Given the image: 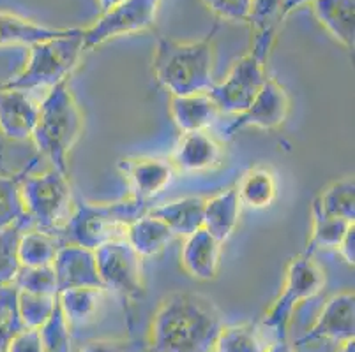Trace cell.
<instances>
[{"mask_svg":"<svg viewBox=\"0 0 355 352\" xmlns=\"http://www.w3.org/2000/svg\"><path fill=\"white\" fill-rule=\"evenodd\" d=\"M266 352H295V349H293V345L290 344L288 338H285V340L269 342Z\"/></svg>","mask_w":355,"mask_h":352,"instance_id":"obj_41","label":"cell"},{"mask_svg":"<svg viewBox=\"0 0 355 352\" xmlns=\"http://www.w3.org/2000/svg\"><path fill=\"white\" fill-rule=\"evenodd\" d=\"M31 225V219L25 215L9 228L0 231V286L15 282V277L20 270L18 261V241L21 232Z\"/></svg>","mask_w":355,"mask_h":352,"instance_id":"obj_31","label":"cell"},{"mask_svg":"<svg viewBox=\"0 0 355 352\" xmlns=\"http://www.w3.org/2000/svg\"><path fill=\"white\" fill-rule=\"evenodd\" d=\"M338 254H340L341 259L348 264V266H354L355 259V225L352 224L348 228V231L345 232L343 240L340 241V245L336 247Z\"/></svg>","mask_w":355,"mask_h":352,"instance_id":"obj_40","label":"cell"},{"mask_svg":"<svg viewBox=\"0 0 355 352\" xmlns=\"http://www.w3.org/2000/svg\"><path fill=\"white\" fill-rule=\"evenodd\" d=\"M168 111L180 132L207 131L219 115L214 101L207 92L189 95H170Z\"/></svg>","mask_w":355,"mask_h":352,"instance_id":"obj_18","label":"cell"},{"mask_svg":"<svg viewBox=\"0 0 355 352\" xmlns=\"http://www.w3.org/2000/svg\"><path fill=\"white\" fill-rule=\"evenodd\" d=\"M223 314L207 296L172 293L157 306L148 329V352H212Z\"/></svg>","mask_w":355,"mask_h":352,"instance_id":"obj_1","label":"cell"},{"mask_svg":"<svg viewBox=\"0 0 355 352\" xmlns=\"http://www.w3.org/2000/svg\"><path fill=\"white\" fill-rule=\"evenodd\" d=\"M20 190L31 224L41 231L59 232L71 213V185L67 174L55 167L43 174H27Z\"/></svg>","mask_w":355,"mask_h":352,"instance_id":"obj_9","label":"cell"},{"mask_svg":"<svg viewBox=\"0 0 355 352\" xmlns=\"http://www.w3.org/2000/svg\"><path fill=\"white\" fill-rule=\"evenodd\" d=\"M267 335L258 322L223 326L212 352H266Z\"/></svg>","mask_w":355,"mask_h":352,"instance_id":"obj_28","label":"cell"},{"mask_svg":"<svg viewBox=\"0 0 355 352\" xmlns=\"http://www.w3.org/2000/svg\"><path fill=\"white\" fill-rule=\"evenodd\" d=\"M15 286L25 293L59 296V286L53 266H20L15 277Z\"/></svg>","mask_w":355,"mask_h":352,"instance_id":"obj_34","label":"cell"},{"mask_svg":"<svg viewBox=\"0 0 355 352\" xmlns=\"http://www.w3.org/2000/svg\"><path fill=\"white\" fill-rule=\"evenodd\" d=\"M212 28L200 41H173L161 37L153 58L157 85L170 95L209 92L214 85V35Z\"/></svg>","mask_w":355,"mask_h":352,"instance_id":"obj_2","label":"cell"},{"mask_svg":"<svg viewBox=\"0 0 355 352\" xmlns=\"http://www.w3.org/2000/svg\"><path fill=\"white\" fill-rule=\"evenodd\" d=\"M336 352H355V344H354V338L348 342H345V344L340 345V349Z\"/></svg>","mask_w":355,"mask_h":352,"instance_id":"obj_44","label":"cell"},{"mask_svg":"<svg viewBox=\"0 0 355 352\" xmlns=\"http://www.w3.org/2000/svg\"><path fill=\"white\" fill-rule=\"evenodd\" d=\"M82 30L83 28H69L67 34L60 37L41 41L28 48L24 69L0 83V86L31 92L37 89H53L55 85L67 82L85 51Z\"/></svg>","mask_w":355,"mask_h":352,"instance_id":"obj_5","label":"cell"},{"mask_svg":"<svg viewBox=\"0 0 355 352\" xmlns=\"http://www.w3.org/2000/svg\"><path fill=\"white\" fill-rule=\"evenodd\" d=\"M324 286V268L315 261V252L306 248L302 254L293 257L286 266L283 290L267 310L266 317L258 322L267 338H270V342L288 338V326L295 306L315 298Z\"/></svg>","mask_w":355,"mask_h":352,"instance_id":"obj_7","label":"cell"},{"mask_svg":"<svg viewBox=\"0 0 355 352\" xmlns=\"http://www.w3.org/2000/svg\"><path fill=\"white\" fill-rule=\"evenodd\" d=\"M43 331L37 328H24L11 338L4 352H43Z\"/></svg>","mask_w":355,"mask_h":352,"instance_id":"obj_38","label":"cell"},{"mask_svg":"<svg viewBox=\"0 0 355 352\" xmlns=\"http://www.w3.org/2000/svg\"><path fill=\"white\" fill-rule=\"evenodd\" d=\"M286 0H251V15L248 24L254 32L276 27L283 19V9Z\"/></svg>","mask_w":355,"mask_h":352,"instance_id":"obj_36","label":"cell"},{"mask_svg":"<svg viewBox=\"0 0 355 352\" xmlns=\"http://www.w3.org/2000/svg\"><path fill=\"white\" fill-rule=\"evenodd\" d=\"M159 11V0H122L101 12L94 25L82 30L83 48L94 50L121 35L138 34L154 27Z\"/></svg>","mask_w":355,"mask_h":352,"instance_id":"obj_10","label":"cell"},{"mask_svg":"<svg viewBox=\"0 0 355 352\" xmlns=\"http://www.w3.org/2000/svg\"><path fill=\"white\" fill-rule=\"evenodd\" d=\"M133 345L125 340H92L83 345L80 352H131Z\"/></svg>","mask_w":355,"mask_h":352,"instance_id":"obj_39","label":"cell"},{"mask_svg":"<svg viewBox=\"0 0 355 352\" xmlns=\"http://www.w3.org/2000/svg\"><path fill=\"white\" fill-rule=\"evenodd\" d=\"M148 210L150 203L138 201L133 196L110 203L82 201L74 206L57 234L62 243L96 250L108 241L124 238L128 225L145 215Z\"/></svg>","mask_w":355,"mask_h":352,"instance_id":"obj_4","label":"cell"},{"mask_svg":"<svg viewBox=\"0 0 355 352\" xmlns=\"http://www.w3.org/2000/svg\"><path fill=\"white\" fill-rule=\"evenodd\" d=\"M173 238L175 237L170 231V228L148 212L131 222L124 232V240L131 245V248L141 259L157 256L159 252H163L168 247V243Z\"/></svg>","mask_w":355,"mask_h":352,"instance_id":"obj_24","label":"cell"},{"mask_svg":"<svg viewBox=\"0 0 355 352\" xmlns=\"http://www.w3.org/2000/svg\"><path fill=\"white\" fill-rule=\"evenodd\" d=\"M320 210L331 217L354 222L355 219V183L354 176L336 180L329 183L315 198Z\"/></svg>","mask_w":355,"mask_h":352,"instance_id":"obj_29","label":"cell"},{"mask_svg":"<svg viewBox=\"0 0 355 352\" xmlns=\"http://www.w3.org/2000/svg\"><path fill=\"white\" fill-rule=\"evenodd\" d=\"M354 222L343 219H336L320 210V206L313 201L311 205V238H309L308 250L316 252L318 248H336L343 240L345 232Z\"/></svg>","mask_w":355,"mask_h":352,"instance_id":"obj_30","label":"cell"},{"mask_svg":"<svg viewBox=\"0 0 355 352\" xmlns=\"http://www.w3.org/2000/svg\"><path fill=\"white\" fill-rule=\"evenodd\" d=\"M223 243H219L211 232L198 229L184 238L180 250V266L189 277L202 282L214 280L221 266Z\"/></svg>","mask_w":355,"mask_h":352,"instance_id":"obj_16","label":"cell"},{"mask_svg":"<svg viewBox=\"0 0 355 352\" xmlns=\"http://www.w3.org/2000/svg\"><path fill=\"white\" fill-rule=\"evenodd\" d=\"M223 147L207 131L184 132L173 147L170 163L182 173H207L223 164Z\"/></svg>","mask_w":355,"mask_h":352,"instance_id":"obj_14","label":"cell"},{"mask_svg":"<svg viewBox=\"0 0 355 352\" xmlns=\"http://www.w3.org/2000/svg\"><path fill=\"white\" fill-rule=\"evenodd\" d=\"M203 6L219 19L232 24H248L251 15V0H202Z\"/></svg>","mask_w":355,"mask_h":352,"instance_id":"obj_37","label":"cell"},{"mask_svg":"<svg viewBox=\"0 0 355 352\" xmlns=\"http://www.w3.org/2000/svg\"><path fill=\"white\" fill-rule=\"evenodd\" d=\"M37 164V157L20 171L12 174H0V231L15 224L16 221L24 219L25 213L24 201H21V182Z\"/></svg>","mask_w":355,"mask_h":352,"instance_id":"obj_27","label":"cell"},{"mask_svg":"<svg viewBox=\"0 0 355 352\" xmlns=\"http://www.w3.org/2000/svg\"><path fill=\"white\" fill-rule=\"evenodd\" d=\"M60 290L73 287H101L96 252L80 245L64 243L51 263Z\"/></svg>","mask_w":355,"mask_h":352,"instance_id":"obj_15","label":"cell"},{"mask_svg":"<svg viewBox=\"0 0 355 352\" xmlns=\"http://www.w3.org/2000/svg\"><path fill=\"white\" fill-rule=\"evenodd\" d=\"M62 245L57 232L25 229L18 241L20 266H50Z\"/></svg>","mask_w":355,"mask_h":352,"instance_id":"obj_26","label":"cell"},{"mask_svg":"<svg viewBox=\"0 0 355 352\" xmlns=\"http://www.w3.org/2000/svg\"><path fill=\"white\" fill-rule=\"evenodd\" d=\"M69 28H53L35 24L15 12L0 11V48L11 46H34L41 41L60 37L67 34Z\"/></svg>","mask_w":355,"mask_h":352,"instance_id":"obj_23","label":"cell"},{"mask_svg":"<svg viewBox=\"0 0 355 352\" xmlns=\"http://www.w3.org/2000/svg\"><path fill=\"white\" fill-rule=\"evenodd\" d=\"M290 93L276 77H267L260 92L253 99L248 109L235 115V120L225 129V134L234 136L244 129L274 131L285 125L290 115Z\"/></svg>","mask_w":355,"mask_h":352,"instance_id":"obj_11","label":"cell"},{"mask_svg":"<svg viewBox=\"0 0 355 352\" xmlns=\"http://www.w3.org/2000/svg\"><path fill=\"white\" fill-rule=\"evenodd\" d=\"M83 113L67 82L55 85L37 106L31 140L51 167L69 173V154L83 134Z\"/></svg>","mask_w":355,"mask_h":352,"instance_id":"obj_3","label":"cell"},{"mask_svg":"<svg viewBox=\"0 0 355 352\" xmlns=\"http://www.w3.org/2000/svg\"><path fill=\"white\" fill-rule=\"evenodd\" d=\"M311 2L313 0H286L285 9H283V18H286V16H288L292 11H295L297 8H301V6H306V4H311Z\"/></svg>","mask_w":355,"mask_h":352,"instance_id":"obj_42","label":"cell"},{"mask_svg":"<svg viewBox=\"0 0 355 352\" xmlns=\"http://www.w3.org/2000/svg\"><path fill=\"white\" fill-rule=\"evenodd\" d=\"M59 303V296L55 295H34L18 289V312L24 322V328L41 329L50 317Z\"/></svg>","mask_w":355,"mask_h":352,"instance_id":"obj_32","label":"cell"},{"mask_svg":"<svg viewBox=\"0 0 355 352\" xmlns=\"http://www.w3.org/2000/svg\"><path fill=\"white\" fill-rule=\"evenodd\" d=\"M235 190L241 205L253 210H266L272 206L277 198V176L272 167L260 164L244 173Z\"/></svg>","mask_w":355,"mask_h":352,"instance_id":"obj_25","label":"cell"},{"mask_svg":"<svg viewBox=\"0 0 355 352\" xmlns=\"http://www.w3.org/2000/svg\"><path fill=\"white\" fill-rule=\"evenodd\" d=\"M43 331L44 349L43 352H71V329L67 328L62 314H60L59 303L55 308L50 321L41 328Z\"/></svg>","mask_w":355,"mask_h":352,"instance_id":"obj_35","label":"cell"},{"mask_svg":"<svg viewBox=\"0 0 355 352\" xmlns=\"http://www.w3.org/2000/svg\"><path fill=\"white\" fill-rule=\"evenodd\" d=\"M94 252L103 289L121 302L131 326V306L145 296L141 257L124 238L108 241Z\"/></svg>","mask_w":355,"mask_h":352,"instance_id":"obj_8","label":"cell"},{"mask_svg":"<svg viewBox=\"0 0 355 352\" xmlns=\"http://www.w3.org/2000/svg\"><path fill=\"white\" fill-rule=\"evenodd\" d=\"M2 155H4V143H0V160H2Z\"/></svg>","mask_w":355,"mask_h":352,"instance_id":"obj_45","label":"cell"},{"mask_svg":"<svg viewBox=\"0 0 355 352\" xmlns=\"http://www.w3.org/2000/svg\"><path fill=\"white\" fill-rule=\"evenodd\" d=\"M119 171L128 182L129 196L144 203H153L175 176L170 159L161 157H125L119 160Z\"/></svg>","mask_w":355,"mask_h":352,"instance_id":"obj_13","label":"cell"},{"mask_svg":"<svg viewBox=\"0 0 355 352\" xmlns=\"http://www.w3.org/2000/svg\"><path fill=\"white\" fill-rule=\"evenodd\" d=\"M205 199L200 196H188L161 206H150L148 213L163 221L173 232V237H189L203 228Z\"/></svg>","mask_w":355,"mask_h":352,"instance_id":"obj_22","label":"cell"},{"mask_svg":"<svg viewBox=\"0 0 355 352\" xmlns=\"http://www.w3.org/2000/svg\"><path fill=\"white\" fill-rule=\"evenodd\" d=\"M24 329L18 312V287L12 284L0 286V352H4L11 338Z\"/></svg>","mask_w":355,"mask_h":352,"instance_id":"obj_33","label":"cell"},{"mask_svg":"<svg viewBox=\"0 0 355 352\" xmlns=\"http://www.w3.org/2000/svg\"><path fill=\"white\" fill-rule=\"evenodd\" d=\"M311 11L322 27L348 51L355 46V0H313Z\"/></svg>","mask_w":355,"mask_h":352,"instance_id":"obj_20","label":"cell"},{"mask_svg":"<svg viewBox=\"0 0 355 352\" xmlns=\"http://www.w3.org/2000/svg\"><path fill=\"white\" fill-rule=\"evenodd\" d=\"M276 41V27L254 32L250 51L232 66L225 80L214 83L209 95L219 113L239 115L253 102L263 83L267 82V60Z\"/></svg>","mask_w":355,"mask_h":352,"instance_id":"obj_6","label":"cell"},{"mask_svg":"<svg viewBox=\"0 0 355 352\" xmlns=\"http://www.w3.org/2000/svg\"><path fill=\"white\" fill-rule=\"evenodd\" d=\"M99 2V8H101V12L108 11L110 8H114V6H117L119 2H122V0H98Z\"/></svg>","mask_w":355,"mask_h":352,"instance_id":"obj_43","label":"cell"},{"mask_svg":"<svg viewBox=\"0 0 355 352\" xmlns=\"http://www.w3.org/2000/svg\"><path fill=\"white\" fill-rule=\"evenodd\" d=\"M241 201L235 187L223 190L212 198L205 199L203 210V229L209 231L219 243L228 241L234 234L241 217Z\"/></svg>","mask_w":355,"mask_h":352,"instance_id":"obj_21","label":"cell"},{"mask_svg":"<svg viewBox=\"0 0 355 352\" xmlns=\"http://www.w3.org/2000/svg\"><path fill=\"white\" fill-rule=\"evenodd\" d=\"M355 335V296L354 290H341L325 302L308 333L297 340V345H309L316 342L345 344Z\"/></svg>","mask_w":355,"mask_h":352,"instance_id":"obj_12","label":"cell"},{"mask_svg":"<svg viewBox=\"0 0 355 352\" xmlns=\"http://www.w3.org/2000/svg\"><path fill=\"white\" fill-rule=\"evenodd\" d=\"M106 290L101 287H73L60 290L59 308L67 328L82 329L98 319L105 303Z\"/></svg>","mask_w":355,"mask_h":352,"instance_id":"obj_19","label":"cell"},{"mask_svg":"<svg viewBox=\"0 0 355 352\" xmlns=\"http://www.w3.org/2000/svg\"><path fill=\"white\" fill-rule=\"evenodd\" d=\"M37 106L27 92L0 86V132L12 141L31 140Z\"/></svg>","mask_w":355,"mask_h":352,"instance_id":"obj_17","label":"cell"}]
</instances>
